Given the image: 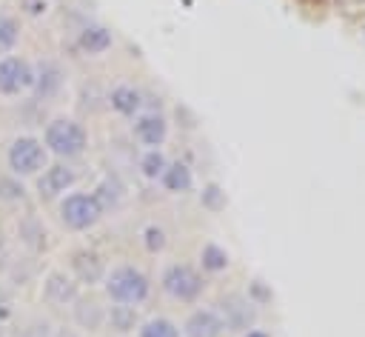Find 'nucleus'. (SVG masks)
Returning <instances> with one entry per match:
<instances>
[{
  "label": "nucleus",
  "mask_w": 365,
  "mask_h": 337,
  "mask_svg": "<svg viewBox=\"0 0 365 337\" xmlns=\"http://www.w3.org/2000/svg\"><path fill=\"white\" fill-rule=\"evenodd\" d=\"M43 146L57 160H74L88 149V131L74 117H51L43 129Z\"/></svg>",
  "instance_id": "f257e3e1"
},
{
  "label": "nucleus",
  "mask_w": 365,
  "mask_h": 337,
  "mask_svg": "<svg viewBox=\"0 0 365 337\" xmlns=\"http://www.w3.org/2000/svg\"><path fill=\"white\" fill-rule=\"evenodd\" d=\"M48 151L43 146L40 137L34 134H17L9 149H6V166H9V174L14 177H37L46 166H48Z\"/></svg>",
  "instance_id": "f03ea898"
},
{
  "label": "nucleus",
  "mask_w": 365,
  "mask_h": 337,
  "mask_svg": "<svg viewBox=\"0 0 365 337\" xmlns=\"http://www.w3.org/2000/svg\"><path fill=\"white\" fill-rule=\"evenodd\" d=\"M103 288H106V294H108L114 303L140 306V303L148 297L151 283H148V277H145L140 268H134V266H114L111 271H106Z\"/></svg>",
  "instance_id": "7ed1b4c3"
},
{
  "label": "nucleus",
  "mask_w": 365,
  "mask_h": 337,
  "mask_svg": "<svg viewBox=\"0 0 365 337\" xmlns=\"http://www.w3.org/2000/svg\"><path fill=\"white\" fill-rule=\"evenodd\" d=\"M60 223L71 231H88L91 226L100 223L103 217V206L97 203L94 194L88 191H71V194H63L60 200Z\"/></svg>",
  "instance_id": "20e7f679"
},
{
  "label": "nucleus",
  "mask_w": 365,
  "mask_h": 337,
  "mask_svg": "<svg viewBox=\"0 0 365 337\" xmlns=\"http://www.w3.org/2000/svg\"><path fill=\"white\" fill-rule=\"evenodd\" d=\"M160 286H163V291H165L171 300H177V303H191V300H197L200 291H202V277H200L191 266H185V263H171V266H165V271H163V277H160Z\"/></svg>",
  "instance_id": "39448f33"
},
{
  "label": "nucleus",
  "mask_w": 365,
  "mask_h": 337,
  "mask_svg": "<svg viewBox=\"0 0 365 337\" xmlns=\"http://www.w3.org/2000/svg\"><path fill=\"white\" fill-rule=\"evenodd\" d=\"M34 69L29 60L17 54H3L0 57V97H20L31 91Z\"/></svg>",
  "instance_id": "423d86ee"
},
{
  "label": "nucleus",
  "mask_w": 365,
  "mask_h": 337,
  "mask_svg": "<svg viewBox=\"0 0 365 337\" xmlns=\"http://www.w3.org/2000/svg\"><path fill=\"white\" fill-rule=\"evenodd\" d=\"M74 183H77V168H74L68 160L48 163V166L34 177V188H37L40 200H57V197H63Z\"/></svg>",
  "instance_id": "0eeeda50"
},
{
  "label": "nucleus",
  "mask_w": 365,
  "mask_h": 337,
  "mask_svg": "<svg viewBox=\"0 0 365 337\" xmlns=\"http://www.w3.org/2000/svg\"><path fill=\"white\" fill-rule=\"evenodd\" d=\"M80 297V283L66 274L63 268H48L40 280V300L54 306V308H66Z\"/></svg>",
  "instance_id": "6e6552de"
},
{
  "label": "nucleus",
  "mask_w": 365,
  "mask_h": 337,
  "mask_svg": "<svg viewBox=\"0 0 365 337\" xmlns=\"http://www.w3.org/2000/svg\"><path fill=\"white\" fill-rule=\"evenodd\" d=\"M31 69H34L31 94H34L40 103H43V100H54V97L63 91V86H66V71H63V66L54 63V60H37V63H31Z\"/></svg>",
  "instance_id": "1a4fd4ad"
},
{
  "label": "nucleus",
  "mask_w": 365,
  "mask_h": 337,
  "mask_svg": "<svg viewBox=\"0 0 365 337\" xmlns=\"http://www.w3.org/2000/svg\"><path fill=\"white\" fill-rule=\"evenodd\" d=\"M71 277L77 283H86V286H94L106 277V263L97 251H88V248H80L71 254Z\"/></svg>",
  "instance_id": "9d476101"
},
{
  "label": "nucleus",
  "mask_w": 365,
  "mask_h": 337,
  "mask_svg": "<svg viewBox=\"0 0 365 337\" xmlns=\"http://www.w3.org/2000/svg\"><path fill=\"white\" fill-rule=\"evenodd\" d=\"M165 134H168V123H165L163 114H157V111L137 114V120H134V137H137V143H143L148 149H160L163 140H165Z\"/></svg>",
  "instance_id": "9b49d317"
},
{
  "label": "nucleus",
  "mask_w": 365,
  "mask_h": 337,
  "mask_svg": "<svg viewBox=\"0 0 365 337\" xmlns=\"http://www.w3.org/2000/svg\"><path fill=\"white\" fill-rule=\"evenodd\" d=\"M225 326L217 308H197L185 326H182V337H222Z\"/></svg>",
  "instance_id": "f8f14e48"
},
{
  "label": "nucleus",
  "mask_w": 365,
  "mask_h": 337,
  "mask_svg": "<svg viewBox=\"0 0 365 337\" xmlns=\"http://www.w3.org/2000/svg\"><path fill=\"white\" fill-rule=\"evenodd\" d=\"M220 317H222V326H225V328H231V331H242V328L251 326V320H254V308H251L248 300L231 294V297H225V300L220 303Z\"/></svg>",
  "instance_id": "ddd939ff"
},
{
  "label": "nucleus",
  "mask_w": 365,
  "mask_h": 337,
  "mask_svg": "<svg viewBox=\"0 0 365 337\" xmlns=\"http://www.w3.org/2000/svg\"><path fill=\"white\" fill-rule=\"evenodd\" d=\"M17 243L26 251H31V254H37V251L46 248V226H43V220L37 214L29 211V214H23L17 220Z\"/></svg>",
  "instance_id": "4468645a"
},
{
  "label": "nucleus",
  "mask_w": 365,
  "mask_h": 337,
  "mask_svg": "<svg viewBox=\"0 0 365 337\" xmlns=\"http://www.w3.org/2000/svg\"><path fill=\"white\" fill-rule=\"evenodd\" d=\"M71 320H74L77 328L97 331V328H103V323H106V308H103L97 300L77 297V300L71 303Z\"/></svg>",
  "instance_id": "2eb2a0df"
},
{
  "label": "nucleus",
  "mask_w": 365,
  "mask_h": 337,
  "mask_svg": "<svg viewBox=\"0 0 365 337\" xmlns=\"http://www.w3.org/2000/svg\"><path fill=\"white\" fill-rule=\"evenodd\" d=\"M111 43H114L111 31H108L106 26H100V23H88V26H83L80 34H77V46H80L86 54H91V57L108 51Z\"/></svg>",
  "instance_id": "dca6fc26"
},
{
  "label": "nucleus",
  "mask_w": 365,
  "mask_h": 337,
  "mask_svg": "<svg viewBox=\"0 0 365 337\" xmlns=\"http://www.w3.org/2000/svg\"><path fill=\"white\" fill-rule=\"evenodd\" d=\"M108 106H111L117 114H123V117H137L140 109H143V94H140L134 86L120 83V86L111 89V94H108Z\"/></svg>",
  "instance_id": "f3484780"
},
{
  "label": "nucleus",
  "mask_w": 365,
  "mask_h": 337,
  "mask_svg": "<svg viewBox=\"0 0 365 337\" xmlns=\"http://www.w3.org/2000/svg\"><path fill=\"white\" fill-rule=\"evenodd\" d=\"M160 183H163L165 191H171V194H182V191L191 188L194 177H191V168H188L185 163H168L165 171L160 174Z\"/></svg>",
  "instance_id": "a211bd4d"
},
{
  "label": "nucleus",
  "mask_w": 365,
  "mask_h": 337,
  "mask_svg": "<svg viewBox=\"0 0 365 337\" xmlns=\"http://www.w3.org/2000/svg\"><path fill=\"white\" fill-rule=\"evenodd\" d=\"M17 43H20V23L11 14L0 11V57L11 54L17 49Z\"/></svg>",
  "instance_id": "6ab92c4d"
},
{
  "label": "nucleus",
  "mask_w": 365,
  "mask_h": 337,
  "mask_svg": "<svg viewBox=\"0 0 365 337\" xmlns=\"http://www.w3.org/2000/svg\"><path fill=\"white\" fill-rule=\"evenodd\" d=\"M106 320H108V326L117 328V331H131V328L137 326V311H134V306L117 303V306H111V308L106 311Z\"/></svg>",
  "instance_id": "aec40b11"
},
{
  "label": "nucleus",
  "mask_w": 365,
  "mask_h": 337,
  "mask_svg": "<svg viewBox=\"0 0 365 337\" xmlns=\"http://www.w3.org/2000/svg\"><path fill=\"white\" fill-rule=\"evenodd\" d=\"M26 200V186L20 177L14 174H0V203L6 206H17Z\"/></svg>",
  "instance_id": "412c9836"
},
{
  "label": "nucleus",
  "mask_w": 365,
  "mask_h": 337,
  "mask_svg": "<svg viewBox=\"0 0 365 337\" xmlns=\"http://www.w3.org/2000/svg\"><path fill=\"white\" fill-rule=\"evenodd\" d=\"M165 166H168V160H165V154H163L160 149H148V151L143 154V160H140V171H143L148 180H160V174L165 171Z\"/></svg>",
  "instance_id": "4be33fe9"
},
{
  "label": "nucleus",
  "mask_w": 365,
  "mask_h": 337,
  "mask_svg": "<svg viewBox=\"0 0 365 337\" xmlns=\"http://www.w3.org/2000/svg\"><path fill=\"white\" fill-rule=\"evenodd\" d=\"M200 263H202L205 271H225V268H228V254H225V248L208 243V246H202V251H200Z\"/></svg>",
  "instance_id": "5701e85b"
},
{
  "label": "nucleus",
  "mask_w": 365,
  "mask_h": 337,
  "mask_svg": "<svg viewBox=\"0 0 365 337\" xmlns=\"http://www.w3.org/2000/svg\"><path fill=\"white\" fill-rule=\"evenodd\" d=\"M140 337H180V328L168 317H154L140 326Z\"/></svg>",
  "instance_id": "b1692460"
},
{
  "label": "nucleus",
  "mask_w": 365,
  "mask_h": 337,
  "mask_svg": "<svg viewBox=\"0 0 365 337\" xmlns=\"http://www.w3.org/2000/svg\"><path fill=\"white\" fill-rule=\"evenodd\" d=\"M51 331H54V326L46 317H31L20 326L17 337H51Z\"/></svg>",
  "instance_id": "393cba45"
},
{
  "label": "nucleus",
  "mask_w": 365,
  "mask_h": 337,
  "mask_svg": "<svg viewBox=\"0 0 365 337\" xmlns=\"http://www.w3.org/2000/svg\"><path fill=\"white\" fill-rule=\"evenodd\" d=\"M143 243H145V248H148L151 254H157V251L165 248V231H163L160 226H145V231H143Z\"/></svg>",
  "instance_id": "a878e982"
},
{
  "label": "nucleus",
  "mask_w": 365,
  "mask_h": 337,
  "mask_svg": "<svg viewBox=\"0 0 365 337\" xmlns=\"http://www.w3.org/2000/svg\"><path fill=\"white\" fill-rule=\"evenodd\" d=\"M11 314H14V294H11V288L0 280V323H6Z\"/></svg>",
  "instance_id": "bb28decb"
},
{
  "label": "nucleus",
  "mask_w": 365,
  "mask_h": 337,
  "mask_svg": "<svg viewBox=\"0 0 365 337\" xmlns=\"http://www.w3.org/2000/svg\"><path fill=\"white\" fill-rule=\"evenodd\" d=\"M20 9L29 17H43L48 11V0H20Z\"/></svg>",
  "instance_id": "cd10ccee"
},
{
  "label": "nucleus",
  "mask_w": 365,
  "mask_h": 337,
  "mask_svg": "<svg viewBox=\"0 0 365 337\" xmlns=\"http://www.w3.org/2000/svg\"><path fill=\"white\" fill-rule=\"evenodd\" d=\"M202 203H205L208 208H220V203H222V191H220L217 186H208V188L202 191Z\"/></svg>",
  "instance_id": "c85d7f7f"
},
{
  "label": "nucleus",
  "mask_w": 365,
  "mask_h": 337,
  "mask_svg": "<svg viewBox=\"0 0 365 337\" xmlns=\"http://www.w3.org/2000/svg\"><path fill=\"white\" fill-rule=\"evenodd\" d=\"M51 337H80V334H77L71 326H57V328L51 331Z\"/></svg>",
  "instance_id": "c756f323"
},
{
  "label": "nucleus",
  "mask_w": 365,
  "mask_h": 337,
  "mask_svg": "<svg viewBox=\"0 0 365 337\" xmlns=\"http://www.w3.org/2000/svg\"><path fill=\"white\" fill-rule=\"evenodd\" d=\"M245 337H268V334H265V331H257V328H248Z\"/></svg>",
  "instance_id": "7c9ffc66"
},
{
  "label": "nucleus",
  "mask_w": 365,
  "mask_h": 337,
  "mask_svg": "<svg viewBox=\"0 0 365 337\" xmlns=\"http://www.w3.org/2000/svg\"><path fill=\"white\" fill-rule=\"evenodd\" d=\"M0 337H6V323H0Z\"/></svg>",
  "instance_id": "2f4dec72"
}]
</instances>
